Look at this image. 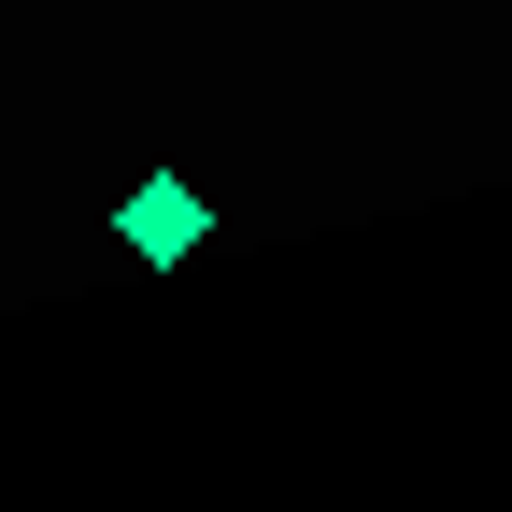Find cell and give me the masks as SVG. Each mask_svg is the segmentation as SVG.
I'll return each instance as SVG.
<instances>
[{
	"mask_svg": "<svg viewBox=\"0 0 512 512\" xmlns=\"http://www.w3.org/2000/svg\"><path fill=\"white\" fill-rule=\"evenodd\" d=\"M114 228H128V256H200V228H214V214H200V185H185V171H143Z\"/></svg>",
	"mask_w": 512,
	"mask_h": 512,
	"instance_id": "cell-1",
	"label": "cell"
}]
</instances>
